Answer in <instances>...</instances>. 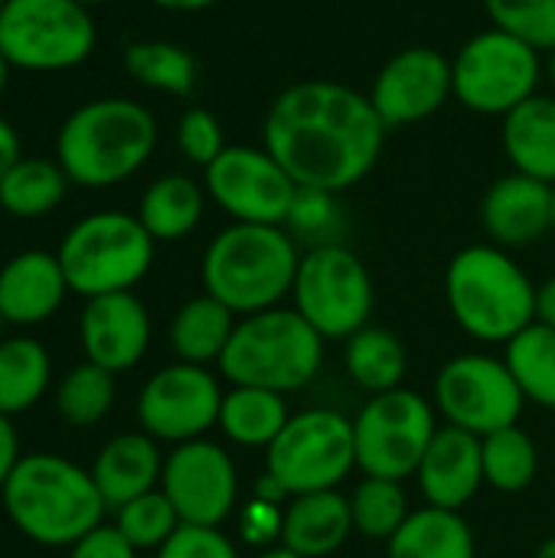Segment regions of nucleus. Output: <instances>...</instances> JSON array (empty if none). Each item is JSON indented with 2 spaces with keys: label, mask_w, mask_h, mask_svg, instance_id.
<instances>
[{
  "label": "nucleus",
  "mask_w": 555,
  "mask_h": 558,
  "mask_svg": "<svg viewBox=\"0 0 555 558\" xmlns=\"http://www.w3.org/2000/svg\"><path fill=\"white\" fill-rule=\"evenodd\" d=\"M219 379L206 366L170 363L157 369L137 392V425L154 441L183 445L203 438L213 425H219L222 409Z\"/></svg>",
  "instance_id": "obj_15"
},
{
  "label": "nucleus",
  "mask_w": 555,
  "mask_h": 558,
  "mask_svg": "<svg viewBox=\"0 0 555 558\" xmlns=\"http://www.w3.org/2000/svg\"><path fill=\"white\" fill-rule=\"evenodd\" d=\"M52 356L36 337H0V415L13 418L36 409L52 389Z\"/></svg>",
  "instance_id": "obj_26"
},
{
  "label": "nucleus",
  "mask_w": 555,
  "mask_h": 558,
  "mask_svg": "<svg viewBox=\"0 0 555 558\" xmlns=\"http://www.w3.org/2000/svg\"><path fill=\"white\" fill-rule=\"evenodd\" d=\"M10 69H13V65H10V62L0 56V98H3V92H7V82H10Z\"/></svg>",
  "instance_id": "obj_48"
},
{
  "label": "nucleus",
  "mask_w": 555,
  "mask_h": 558,
  "mask_svg": "<svg viewBox=\"0 0 555 558\" xmlns=\"http://www.w3.org/2000/svg\"><path fill=\"white\" fill-rule=\"evenodd\" d=\"M291 298L294 311L324 340H350L370 324L373 278L363 258L343 242L311 245L301 252Z\"/></svg>",
  "instance_id": "obj_10"
},
{
  "label": "nucleus",
  "mask_w": 555,
  "mask_h": 558,
  "mask_svg": "<svg viewBox=\"0 0 555 558\" xmlns=\"http://www.w3.org/2000/svg\"><path fill=\"white\" fill-rule=\"evenodd\" d=\"M347 373L350 379L366 389L370 396L389 392L402 386V376L409 369V356L406 347L396 333H389L386 327H373L366 324L363 330H357L347 340Z\"/></svg>",
  "instance_id": "obj_32"
},
{
  "label": "nucleus",
  "mask_w": 555,
  "mask_h": 558,
  "mask_svg": "<svg viewBox=\"0 0 555 558\" xmlns=\"http://www.w3.org/2000/svg\"><path fill=\"white\" fill-rule=\"evenodd\" d=\"M69 281L56 252L29 248L0 265V320L3 327H39L59 314Z\"/></svg>",
  "instance_id": "obj_20"
},
{
  "label": "nucleus",
  "mask_w": 555,
  "mask_h": 558,
  "mask_svg": "<svg viewBox=\"0 0 555 558\" xmlns=\"http://www.w3.org/2000/svg\"><path fill=\"white\" fill-rule=\"evenodd\" d=\"M533 558H555V536H553V539H546V543H543V546L536 549V556H533Z\"/></svg>",
  "instance_id": "obj_49"
},
{
  "label": "nucleus",
  "mask_w": 555,
  "mask_h": 558,
  "mask_svg": "<svg viewBox=\"0 0 555 558\" xmlns=\"http://www.w3.org/2000/svg\"><path fill=\"white\" fill-rule=\"evenodd\" d=\"M72 180L59 160L20 157L0 180V209L13 219H43L65 199Z\"/></svg>",
  "instance_id": "obj_30"
},
{
  "label": "nucleus",
  "mask_w": 555,
  "mask_h": 558,
  "mask_svg": "<svg viewBox=\"0 0 555 558\" xmlns=\"http://www.w3.org/2000/svg\"><path fill=\"white\" fill-rule=\"evenodd\" d=\"M481 226L500 248H527L553 232V186L510 170L481 199Z\"/></svg>",
  "instance_id": "obj_19"
},
{
  "label": "nucleus",
  "mask_w": 555,
  "mask_h": 558,
  "mask_svg": "<svg viewBox=\"0 0 555 558\" xmlns=\"http://www.w3.org/2000/svg\"><path fill=\"white\" fill-rule=\"evenodd\" d=\"M164 458L167 454H160V441H154L147 432H124L98 448L88 471L101 500L114 513L128 500L160 487Z\"/></svg>",
  "instance_id": "obj_22"
},
{
  "label": "nucleus",
  "mask_w": 555,
  "mask_h": 558,
  "mask_svg": "<svg viewBox=\"0 0 555 558\" xmlns=\"http://www.w3.org/2000/svg\"><path fill=\"white\" fill-rule=\"evenodd\" d=\"M527 396L504 360L468 353L455 356L435 376V405L448 425L487 438L520 422Z\"/></svg>",
  "instance_id": "obj_14"
},
{
  "label": "nucleus",
  "mask_w": 555,
  "mask_h": 558,
  "mask_svg": "<svg viewBox=\"0 0 555 558\" xmlns=\"http://www.w3.org/2000/svg\"><path fill=\"white\" fill-rule=\"evenodd\" d=\"M504 363L527 402L555 412V327L533 320L507 343Z\"/></svg>",
  "instance_id": "obj_33"
},
{
  "label": "nucleus",
  "mask_w": 555,
  "mask_h": 558,
  "mask_svg": "<svg viewBox=\"0 0 555 558\" xmlns=\"http://www.w3.org/2000/svg\"><path fill=\"white\" fill-rule=\"evenodd\" d=\"M157 242L134 213L101 209L82 216L59 242L56 255L65 271L69 291L79 298H101L134 291L150 265Z\"/></svg>",
  "instance_id": "obj_7"
},
{
  "label": "nucleus",
  "mask_w": 555,
  "mask_h": 558,
  "mask_svg": "<svg viewBox=\"0 0 555 558\" xmlns=\"http://www.w3.org/2000/svg\"><path fill=\"white\" fill-rule=\"evenodd\" d=\"M435 412L412 389H389L373 396L353 418L357 468L366 477L409 481L435 438Z\"/></svg>",
  "instance_id": "obj_12"
},
{
  "label": "nucleus",
  "mask_w": 555,
  "mask_h": 558,
  "mask_svg": "<svg viewBox=\"0 0 555 558\" xmlns=\"http://www.w3.org/2000/svg\"><path fill=\"white\" fill-rule=\"evenodd\" d=\"M500 144L517 173L555 186V95L536 92L500 124Z\"/></svg>",
  "instance_id": "obj_24"
},
{
  "label": "nucleus",
  "mask_w": 555,
  "mask_h": 558,
  "mask_svg": "<svg viewBox=\"0 0 555 558\" xmlns=\"http://www.w3.org/2000/svg\"><path fill=\"white\" fill-rule=\"evenodd\" d=\"M455 101L484 118H507L546 78L543 52L504 29L474 33L451 59Z\"/></svg>",
  "instance_id": "obj_8"
},
{
  "label": "nucleus",
  "mask_w": 555,
  "mask_h": 558,
  "mask_svg": "<svg viewBox=\"0 0 555 558\" xmlns=\"http://www.w3.org/2000/svg\"><path fill=\"white\" fill-rule=\"evenodd\" d=\"M3 7H7V0H0V13H3Z\"/></svg>",
  "instance_id": "obj_54"
},
{
  "label": "nucleus",
  "mask_w": 555,
  "mask_h": 558,
  "mask_svg": "<svg viewBox=\"0 0 555 558\" xmlns=\"http://www.w3.org/2000/svg\"><path fill=\"white\" fill-rule=\"evenodd\" d=\"M353 468V422L334 409L291 415L281 435L265 448V474L275 477L288 497L337 490Z\"/></svg>",
  "instance_id": "obj_11"
},
{
  "label": "nucleus",
  "mask_w": 555,
  "mask_h": 558,
  "mask_svg": "<svg viewBox=\"0 0 555 558\" xmlns=\"http://www.w3.org/2000/svg\"><path fill=\"white\" fill-rule=\"evenodd\" d=\"M386 546L389 558H474V533L461 513L422 507Z\"/></svg>",
  "instance_id": "obj_28"
},
{
  "label": "nucleus",
  "mask_w": 555,
  "mask_h": 558,
  "mask_svg": "<svg viewBox=\"0 0 555 558\" xmlns=\"http://www.w3.org/2000/svg\"><path fill=\"white\" fill-rule=\"evenodd\" d=\"M79 343L88 363L121 376L150 350V314L134 291L88 298L79 314Z\"/></svg>",
  "instance_id": "obj_18"
},
{
  "label": "nucleus",
  "mask_w": 555,
  "mask_h": 558,
  "mask_svg": "<svg viewBox=\"0 0 555 558\" xmlns=\"http://www.w3.org/2000/svg\"><path fill=\"white\" fill-rule=\"evenodd\" d=\"M124 72L150 88V92H164V95H177L186 98L196 88L200 78V65L196 56L173 43V39H137L128 43L124 49Z\"/></svg>",
  "instance_id": "obj_31"
},
{
  "label": "nucleus",
  "mask_w": 555,
  "mask_h": 558,
  "mask_svg": "<svg viewBox=\"0 0 555 558\" xmlns=\"http://www.w3.org/2000/svg\"><path fill=\"white\" fill-rule=\"evenodd\" d=\"M553 232H555V186H553Z\"/></svg>",
  "instance_id": "obj_53"
},
{
  "label": "nucleus",
  "mask_w": 555,
  "mask_h": 558,
  "mask_svg": "<svg viewBox=\"0 0 555 558\" xmlns=\"http://www.w3.org/2000/svg\"><path fill=\"white\" fill-rule=\"evenodd\" d=\"M242 533L249 543H262L272 533H281V510L275 504L255 500L242 510Z\"/></svg>",
  "instance_id": "obj_43"
},
{
  "label": "nucleus",
  "mask_w": 555,
  "mask_h": 558,
  "mask_svg": "<svg viewBox=\"0 0 555 558\" xmlns=\"http://www.w3.org/2000/svg\"><path fill=\"white\" fill-rule=\"evenodd\" d=\"M481 458H484V484H491L500 494L527 490L540 468V451L520 425L481 438Z\"/></svg>",
  "instance_id": "obj_35"
},
{
  "label": "nucleus",
  "mask_w": 555,
  "mask_h": 558,
  "mask_svg": "<svg viewBox=\"0 0 555 558\" xmlns=\"http://www.w3.org/2000/svg\"><path fill=\"white\" fill-rule=\"evenodd\" d=\"M288 418L291 412L285 396L255 386H232V392L222 396L219 409L222 435L242 448H268L281 435Z\"/></svg>",
  "instance_id": "obj_29"
},
{
  "label": "nucleus",
  "mask_w": 555,
  "mask_h": 558,
  "mask_svg": "<svg viewBox=\"0 0 555 558\" xmlns=\"http://www.w3.org/2000/svg\"><path fill=\"white\" fill-rule=\"evenodd\" d=\"M0 330H3V320H0Z\"/></svg>",
  "instance_id": "obj_55"
},
{
  "label": "nucleus",
  "mask_w": 555,
  "mask_h": 558,
  "mask_svg": "<svg viewBox=\"0 0 555 558\" xmlns=\"http://www.w3.org/2000/svg\"><path fill=\"white\" fill-rule=\"evenodd\" d=\"M543 62H546V78L555 85V49H550V52L543 56Z\"/></svg>",
  "instance_id": "obj_50"
},
{
  "label": "nucleus",
  "mask_w": 555,
  "mask_h": 558,
  "mask_svg": "<svg viewBox=\"0 0 555 558\" xmlns=\"http://www.w3.org/2000/svg\"><path fill=\"white\" fill-rule=\"evenodd\" d=\"M150 3L160 10H170V13H200V10H209L222 0H150Z\"/></svg>",
  "instance_id": "obj_47"
},
{
  "label": "nucleus",
  "mask_w": 555,
  "mask_h": 558,
  "mask_svg": "<svg viewBox=\"0 0 555 558\" xmlns=\"http://www.w3.org/2000/svg\"><path fill=\"white\" fill-rule=\"evenodd\" d=\"M180 517L173 510V504L167 500V494L157 487L150 494H141L134 500H128L124 507L114 510V530L141 553V549H160L177 530H180Z\"/></svg>",
  "instance_id": "obj_37"
},
{
  "label": "nucleus",
  "mask_w": 555,
  "mask_h": 558,
  "mask_svg": "<svg viewBox=\"0 0 555 558\" xmlns=\"http://www.w3.org/2000/svg\"><path fill=\"white\" fill-rule=\"evenodd\" d=\"M301 252L285 226L229 222L203 252V291L236 317L281 307L298 278Z\"/></svg>",
  "instance_id": "obj_4"
},
{
  "label": "nucleus",
  "mask_w": 555,
  "mask_h": 558,
  "mask_svg": "<svg viewBox=\"0 0 555 558\" xmlns=\"http://www.w3.org/2000/svg\"><path fill=\"white\" fill-rule=\"evenodd\" d=\"M455 98L451 59L435 46H406L376 72L370 101L389 131L429 121Z\"/></svg>",
  "instance_id": "obj_17"
},
{
  "label": "nucleus",
  "mask_w": 555,
  "mask_h": 558,
  "mask_svg": "<svg viewBox=\"0 0 555 558\" xmlns=\"http://www.w3.org/2000/svg\"><path fill=\"white\" fill-rule=\"evenodd\" d=\"M69 558H137V549L114 530V523H101L69 549Z\"/></svg>",
  "instance_id": "obj_42"
},
{
  "label": "nucleus",
  "mask_w": 555,
  "mask_h": 558,
  "mask_svg": "<svg viewBox=\"0 0 555 558\" xmlns=\"http://www.w3.org/2000/svg\"><path fill=\"white\" fill-rule=\"evenodd\" d=\"M206 186L186 173L157 177L137 203V219L150 232L154 242H180L186 239L206 213Z\"/></svg>",
  "instance_id": "obj_25"
},
{
  "label": "nucleus",
  "mask_w": 555,
  "mask_h": 558,
  "mask_svg": "<svg viewBox=\"0 0 555 558\" xmlns=\"http://www.w3.org/2000/svg\"><path fill=\"white\" fill-rule=\"evenodd\" d=\"M75 3H82V7L92 10V7H101V3H111V0H75Z\"/></svg>",
  "instance_id": "obj_52"
},
{
  "label": "nucleus",
  "mask_w": 555,
  "mask_h": 558,
  "mask_svg": "<svg viewBox=\"0 0 555 558\" xmlns=\"http://www.w3.org/2000/svg\"><path fill=\"white\" fill-rule=\"evenodd\" d=\"M226 131L222 121L209 108H186L177 121V150L193 167H209L226 150Z\"/></svg>",
  "instance_id": "obj_40"
},
{
  "label": "nucleus",
  "mask_w": 555,
  "mask_h": 558,
  "mask_svg": "<svg viewBox=\"0 0 555 558\" xmlns=\"http://www.w3.org/2000/svg\"><path fill=\"white\" fill-rule=\"evenodd\" d=\"M160 490L186 526H222L239 500V471L232 454L206 438L173 445L164 458Z\"/></svg>",
  "instance_id": "obj_16"
},
{
  "label": "nucleus",
  "mask_w": 555,
  "mask_h": 558,
  "mask_svg": "<svg viewBox=\"0 0 555 558\" xmlns=\"http://www.w3.org/2000/svg\"><path fill=\"white\" fill-rule=\"evenodd\" d=\"M98 43L92 10L75 0H7L0 13V56L23 72H65Z\"/></svg>",
  "instance_id": "obj_9"
},
{
  "label": "nucleus",
  "mask_w": 555,
  "mask_h": 558,
  "mask_svg": "<svg viewBox=\"0 0 555 558\" xmlns=\"http://www.w3.org/2000/svg\"><path fill=\"white\" fill-rule=\"evenodd\" d=\"M157 558H239L232 539L216 526H180L160 549Z\"/></svg>",
  "instance_id": "obj_41"
},
{
  "label": "nucleus",
  "mask_w": 555,
  "mask_h": 558,
  "mask_svg": "<svg viewBox=\"0 0 555 558\" xmlns=\"http://www.w3.org/2000/svg\"><path fill=\"white\" fill-rule=\"evenodd\" d=\"M409 500L399 481H383V477H366L357 484L350 494V517H353V533L366 539L389 543L402 523L409 520Z\"/></svg>",
  "instance_id": "obj_36"
},
{
  "label": "nucleus",
  "mask_w": 555,
  "mask_h": 558,
  "mask_svg": "<svg viewBox=\"0 0 555 558\" xmlns=\"http://www.w3.org/2000/svg\"><path fill=\"white\" fill-rule=\"evenodd\" d=\"M23 154H20V137H16V131H13V124L0 114V180H3V173L20 160Z\"/></svg>",
  "instance_id": "obj_45"
},
{
  "label": "nucleus",
  "mask_w": 555,
  "mask_h": 558,
  "mask_svg": "<svg viewBox=\"0 0 555 558\" xmlns=\"http://www.w3.org/2000/svg\"><path fill=\"white\" fill-rule=\"evenodd\" d=\"M536 320L555 327V275L536 288Z\"/></svg>",
  "instance_id": "obj_46"
},
{
  "label": "nucleus",
  "mask_w": 555,
  "mask_h": 558,
  "mask_svg": "<svg viewBox=\"0 0 555 558\" xmlns=\"http://www.w3.org/2000/svg\"><path fill=\"white\" fill-rule=\"evenodd\" d=\"M206 196L232 219L255 226H285L298 183L262 144H229L203 170Z\"/></svg>",
  "instance_id": "obj_13"
},
{
  "label": "nucleus",
  "mask_w": 555,
  "mask_h": 558,
  "mask_svg": "<svg viewBox=\"0 0 555 558\" xmlns=\"http://www.w3.org/2000/svg\"><path fill=\"white\" fill-rule=\"evenodd\" d=\"M340 193H327V190H311V186H298V196L291 203V213L285 219V229L294 235V242H307L311 245H330L340 242L343 232V206L337 199Z\"/></svg>",
  "instance_id": "obj_39"
},
{
  "label": "nucleus",
  "mask_w": 555,
  "mask_h": 558,
  "mask_svg": "<svg viewBox=\"0 0 555 558\" xmlns=\"http://www.w3.org/2000/svg\"><path fill=\"white\" fill-rule=\"evenodd\" d=\"M494 29H504L543 56L555 49V0H484Z\"/></svg>",
  "instance_id": "obj_38"
},
{
  "label": "nucleus",
  "mask_w": 555,
  "mask_h": 558,
  "mask_svg": "<svg viewBox=\"0 0 555 558\" xmlns=\"http://www.w3.org/2000/svg\"><path fill=\"white\" fill-rule=\"evenodd\" d=\"M353 533L350 497L340 490L298 494L281 510V549L301 558L334 556Z\"/></svg>",
  "instance_id": "obj_23"
},
{
  "label": "nucleus",
  "mask_w": 555,
  "mask_h": 558,
  "mask_svg": "<svg viewBox=\"0 0 555 558\" xmlns=\"http://www.w3.org/2000/svg\"><path fill=\"white\" fill-rule=\"evenodd\" d=\"M445 298L455 324L481 343H510L536 320V284L494 242L468 245L448 262Z\"/></svg>",
  "instance_id": "obj_5"
},
{
  "label": "nucleus",
  "mask_w": 555,
  "mask_h": 558,
  "mask_svg": "<svg viewBox=\"0 0 555 558\" xmlns=\"http://www.w3.org/2000/svg\"><path fill=\"white\" fill-rule=\"evenodd\" d=\"M114 373L82 360L79 366L65 369L52 389V405L59 412V418L72 428H92L98 422L108 418V412L114 409Z\"/></svg>",
  "instance_id": "obj_34"
},
{
  "label": "nucleus",
  "mask_w": 555,
  "mask_h": 558,
  "mask_svg": "<svg viewBox=\"0 0 555 558\" xmlns=\"http://www.w3.org/2000/svg\"><path fill=\"white\" fill-rule=\"evenodd\" d=\"M389 128L366 92L304 78L275 95L262 118V147L298 186L343 193L366 180L383 157Z\"/></svg>",
  "instance_id": "obj_1"
},
{
  "label": "nucleus",
  "mask_w": 555,
  "mask_h": 558,
  "mask_svg": "<svg viewBox=\"0 0 555 558\" xmlns=\"http://www.w3.org/2000/svg\"><path fill=\"white\" fill-rule=\"evenodd\" d=\"M258 558H301V556H294V553H288V549H272V553H265V556H258Z\"/></svg>",
  "instance_id": "obj_51"
},
{
  "label": "nucleus",
  "mask_w": 555,
  "mask_h": 558,
  "mask_svg": "<svg viewBox=\"0 0 555 558\" xmlns=\"http://www.w3.org/2000/svg\"><path fill=\"white\" fill-rule=\"evenodd\" d=\"M216 366L232 386L298 392L324 366V337L294 307H268L239 317Z\"/></svg>",
  "instance_id": "obj_6"
},
{
  "label": "nucleus",
  "mask_w": 555,
  "mask_h": 558,
  "mask_svg": "<svg viewBox=\"0 0 555 558\" xmlns=\"http://www.w3.org/2000/svg\"><path fill=\"white\" fill-rule=\"evenodd\" d=\"M0 507L10 526L43 549H72L108 513L92 471L56 451L23 454L0 490Z\"/></svg>",
  "instance_id": "obj_2"
},
{
  "label": "nucleus",
  "mask_w": 555,
  "mask_h": 558,
  "mask_svg": "<svg viewBox=\"0 0 555 558\" xmlns=\"http://www.w3.org/2000/svg\"><path fill=\"white\" fill-rule=\"evenodd\" d=\"M157 118L131 98H92L56 134V160L72 186L108 190L147 167L157 150Z\"/></svg>",
  "instance_id": "obj_3"
},
{
  "label": "nucleus",
  "mask_w": 555,
  "mask_h": 558,
  "mask_svg": "<svg viewBox=\"0 0 555 558\" xmlns=\"http://www.w3.org/2000/svg\"><path fill=\"white\" fill-rule=\"evenodd\" d=\"M415 481L429 507L461 513V507H468L474 494L484 487L481 438L455 425L438 428L419 464Z\"/></svg>",
  "instance_id": "obj_21"
},
{
  "label": "nucleus",
  "mask_w": 555,
  "mask_h": 558,
  "mask_svg": "<svg viewBox=\"0 0 555 558\" xmlns=\"http://www.w3.org/2000/svg\"><path fill=\"white\" fill-rule=\"evenodd\" d=\"M236 314L209 298L206 291L200 298H190L170 320V350L177 353L180 363L193 366H209L219 363L232 333H236Z\"/></svg>",
  "instance_id": "obj_27"
},
{
  "label": "nucleus",
  "mask_w": 555,
  "mask_h": 558,
  "mask_svg": "<svg viewBox=\"0 0 555 558\" xmlns=\"http://www.w3.org/2000/svg\"><path fill=\"white\" fill-rule=\"evenodd\" d=\"M20 458H23V451H20V435L13 428V418L0 415V490L10 481L13 468L20 464Z\"/></svg>",
  "instance_id": "obj_44"
}]
</instances>
